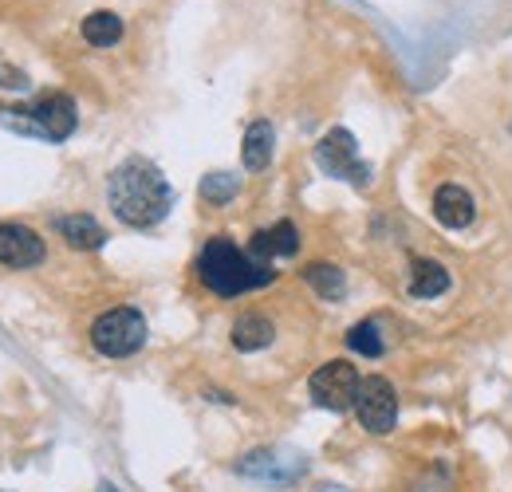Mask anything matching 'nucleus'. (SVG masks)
Returning <instances> with one entry per match:
<instances>
[{
	"label": "nucleus",
	"instance_id": "15",
	"mask_svg": "<svg viewBox=\"0 0 512 492\" xmlns=\"http://www.w3.org/2000/svg\"><path fill=\"white\" fill-rule=\"evenodd\" d=\"M83 40L91 48H115L123 40V20L115 12H91L83 20Z\"/></svg>",
	"mask_w": 512,
	"mask_h": 492
},
{
	"label": "nucleus",
	"instance_id": "10",
	"mask_svg": "<svg viewBox=\"0 0 512 492\" xmlns=\"http://www.w3.org/2000/svg\"><path fill=\"white\" fill-rule=\"evenodd\" d=\"M296 248H300V233H296L292 221H276L272 229H260L249 241V252H253L256 260H268V264L276 256H296Z\"/></svg>",
	"mask_w": 512,
	"mask_h": 492
},
{
	"label": "nucleus",
	"instance_id": "19",
	"mask_svg": "<svg viewBox=\"0 0 512 492\" xmlns=\"http://www.w3.org/2000/svg\"><path fill=\"white\" fill-rule=\"evenodd\" d=\"M0 87H4V91H28V75H24L20 67L0 63Z\"/></svg>",
	"mask_w": 512,
	"mask_h": 492
},
{
	"label": "nucleus",
	"instance_id": "4",
	"mask_svg": "<svg viewBox=\"0 0 512 492\" xmlns=\"http://www.w3.org/2000/svg\"><path fill=\"white\" fill-rule=\"evenodd\" d=\"M91 343L99 355L107 359H127L138 355L146 347V319L138 308H115L103 311L95 323H91Z\"/></svg>",
	"mask_w": 512,
	"mask_h": 492
},
{
	"label": "nucleus",
	"instance_id": "9",
	"mask_svg": "<svg viewBox=\"0 0 512 492\" xmlns=\"http://www.w3.org/2000/svg\"><path fill=\"white\" fill-rule=\"evenodd\" d=\"M473 213H477V205H473V193H469V189H461V185H442V189L434 193V217H438V225H446V229H465V225H473Z\"/></svg>",
	"mask_w": 512,
	"mask_h": 492
},
{
	"label": "nucleus",
	"instance_id": "14",
	"mask_svg": "<svg viewBox=\"0 0 512 492\" xmlns=\"http://www.w3.org/2000/svg\"><path fill=\"white\" fill-rule=\"evenodd\" d=\"M276 339V327L264 315H241L233 323V347L237 351H264Z\"/></svg>",
	"mask_w": 512,
	"mask_h": 492
},
{
	"label": "nucleus",
	"instance_id": "11",
	"mask_svg": "<svg viewBox=\"0 0 512 492\" xmlns=\"http://www.w3.org/2000/svg\"><path fill=\"white\" fill-rule=\"evenodd\" d=\"M449 292V272L438 260H414L410 264V296L414 300H438Z\"/></svg>",
	"mask_w": 512,
	"mask_h": 492
},
{
	"label": "nucleus",
	"instance_id": "7",
	"mask_svg": "<svg viewBox=\"0 0 512 492\" xmlns=\"http://www.w3.org/2000/svg\"><path fill=\"white\" fill-rule=\"evenodd\" d=\"M355 414H359V426L371 433H390L398 422V394L394 386L386 382L383 374H367L359 382V394H355Z\"/></svg>",
	"mask_w": 512,
	"mask_h": 492
},
{
	"label": "nucleus",
	"instance_id": "8",
	"mask_svg": "<svg viewBox=\"0 0 512 492\" xmlns=\"http://www.w3.org/2000/svg\"><path fill=\"white\" fill-rule=\"evenodd\" d=\"M44 256H48L44 241L32 229L12 225V221L0 225V264L4 268H36V264H44Z\"/></svg>",
	"mask_w": 512,
	"mask_h": 492
},
{
	"label": "nucleus",
	"instance_id": "18",
	"mask_svg": "<svg viewBox=\"0 0 512 492\" xmlns=\"http://www.w3.org/2000/svg\"><path fill=\"white\" fill-rule=\"evenodd\" d=\"M237 189H241V178H233V174H205V178H201V197L213 201V205L233 201Z\"/></svg>",
	"mask_w": 512,
	"mask_h": 492
},
{
	"label": "nucleus",
	"instance_id": "12",
	"mask_svg": "<svg viewBox=\"0 0 512 492\" xmlns=\"http://www.w3.org/2000/svg\"><path fill=\"white\" fill-rule=\"evenodd\" d=\"M272 146H276V134H272V123H264V119H256L249 130H245V146H241V162H245V170H268V162H272Z\"/></svg>",
	"mask_w": 512,
	"mask_h": 492
},
{
	"label": "nucleus",
	"instance_id": "2",
	"mask_svg": "<svg viewBox=\"0 0 512 492\" xmlns=\"http://www.w3.org/2000/svg\"><path fill=\"white\" fill-rule=\"evenodd\" d=\"M197 276L209 292L233 300L253 288H264L276 280V268L268 260H256L249 248H237L229 237H209L197 256Z\"/></svg>",
	"mask_w": 512,
	"mask_h": 492
},
{
	"label": "nucleus",
	"instance_id": "1",
	"mask_svg": "<svg viewBox=\"0 0 512 492\" xmlns=\"http://www.w3.org/2000/svg\"><path fill=\"white\" fill-rule=\"evenodd\" d=\"M107 201L115 209V217L130 229H154L170 205H174V189L162 178V170L150 158H127L111 170L107 178Z\"/></svg>",
	"mask_w": 512,
	"mask_h": 492
},
{
	"label": "nucleus",
	"instance_id": "3",
	"mask_svg": "<svg viewBox=\"0 0 512 492\" xmlns=\"http://www.w3.org/2000/svg\"><path fill=\"white\" fill-rule=\"evenodd\" d=\"M0 123L16 126V130H24V134H40V138L64 142V138H71V130H75V123H79V115H75V103L56 91V95L36 99L32 107L0 111Z\"/></svg>",
	"mask_w": 512,
	"mask_h": 492
},
{
	"label": "nucleus",
	"instance_id": "5",
	"mask_svg": "<svg viewBox=\"0 0 512 492\" xmlns=\"http://www.w3.org/2000/svg\"><path fill=\"white\" fill-rule=\"evenodd\" d=\"M316 162H320V170L327 178H343V182L359 185V189L371 185V166L359 158L355 134L343 130V126H335V130L323 134L320 146H316Z\"/></svg>",
	"mask_w": 512,
	"mask_h": 492
},
{
	"label": "nucleus",
	"instance_id": "6",
	"mask_svg": "<svg viewBox=\"0 0 512 492\" xmlns=\"http://www.w3.org/2000/svg\"><path fill=\"white\" fill-rule=\"evenodd\" d=\"M359 370L351 367L347 359H331V363H323L316 374H312V382H308V390H312V398H316V406L323 410H335V414H343V410H355V394H359Z\"/></svg>",
	"mask_w": 512,
	"mask_h": 492
},
{
	"label": "nucleus",
	"instance_id": "16",
	"mask_svg": "<svg viewBox=\"0 0 512 492\" xmlns=\"http://www.w3.org/2000/svg\"><path fill=\"white\" fill-rule=\"evenodd\" d=\"M304 280L320 292L323 300H343V292H347V276L335 264H308L304 268Z\"/></svg>",
	"mask_w": 512,
	"mask_h": 492
},
{
	"label": "nucleus",
	"instance_id": "13",
	"mask_svg": "<svg viewBox=\"0 0 512 492\" xmlns=\"http://www.w3.org/2000/svg\"><path fill=\"white\" fill-rule=\"evenodd\" d=\"M56 229H60V237H64L67 245L83 248V252H91V248H103V241H107L103 225H99L95 217H87V213H71V217H60V221H56Z\"/></svg>",
	"mask_w": 512,
	"mask_h": 492
},
{
	"label": "nucleus",
	"instance_id": "17",
	"mask_svg": "<svg viewBox=\"0 0 512 492\" xmlns=\"http://www.w3.org/2000/svg\"><path fill=\"white\" fill-rule=\"evenodd\" d=\"M347 347L355 351V355H367V359H379L386 347H383V335H379V323L375 319H363V323H355L351 331H347Z\"/></svg>",
	"mask_w": 512,
	"mask_h": 492
},
{
	"label": "nucleus",
	"instance_id": "20",
	"mask_svg": "<svg viewBox=\"0 0 512 492\" xmlns=\"http://www.w3.org/2000/svg\"><path fill=\"white\" fill-rule=\"evenodd\" d=\"M99 492H119V489H115V485H103V489H99Z\"/></svg>",
	"mask_w": 512,
	"mask_h": 492
}]
</instances>
